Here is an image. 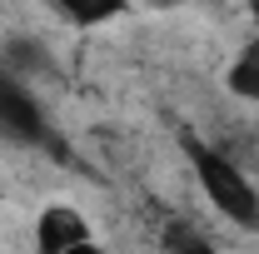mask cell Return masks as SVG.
Here are the masks:
<instances>
[{
	"label": "cell",
	"instance_id": "cell-1",
	"mask_svg": "<svg viewBox=\"0 0 259 254\" xmlns=\"http://www.w3.org/2000/svg\"><path fill=\"white\" fill-rule=\"evenodd\" d=\"M180 155L194 175V190L209 199V209L234 229H259V185L234 155H225L209 135L199 130H180Z\"/></svg>",
	"mask_w": 259,
	"mask_h": 254
},
{
	"label": "cell",
	"instance_id": "cell-2",
	"mask_svg": "<svg viewBox=\"0 0 259 254\" xmlns=\"http://www.w3.org/2000/svg\"><path fill=\"white\" fill-rule=\"evenodd\" d=\"M0 135H10L15 145H45V135H50L40 95L30 90V80L15 75L5 60H0Z\"/></svg>",
	"mask_w": 259,
	"mask_h": 254
},
{
	"label": "cell",
	"instance_id": "cell-3",
	"mask_svg": "<svg viewBox=\"0 0 259 254\" xmlns=\"http://www.w3.org/2000/svg\"><path fill=\"white\" fill-rule=\"evenodd\" d=\"M30 239H35V249H40V254H70V249L95 244V224H90L85 209H75L70 199H50V204L35 215Z\"/></svg>",
	"mask_w": 259,
	"mask_h": 254
},
{
	"label": "cell",
	"instance_id": "cell-4",
	"mask_svg": "<svg viewBox=\"0 0 259 254\" xmlns=\"http://www.w3.org/2000/svg\"><path fill=\"white\" fill-rule=\"evenodd\" d=\"M225 90L244 105H259V35H249L225 65Z\"/></svg>",
	"mask_w": 259,
	"mask_h": 254
},
{
	"label": "cell",
	"instance_id": "cell-5",
	"mask_svg": "<svg viewBox=\"0 0 259 254\" xmlns=\"http://www.w3.org/2000/svg\"><path fill=\"white\" fill-rule=\"evenodd\" d=\"M55 10H60L70 25H80V30H95V25L120 20V15L130 10V0H55Z\"/></svg>",
	"mask_w": 259,
	"mask_h": 254
},
{
	"label": "cell",
	"instance_id": "cell-6",
	"mask_svg": "<svg viewBox=\"0 0 259 254\" xmlns=\"http://www.w3.org/2000/svg\"><path fill=\"white\" fill-rule=\"evenodd\" d=\"M40 55H45V50H40L35 40H25V35H15V40H5V55H0V60L10 65L15 75H25V80H30L35 70H45V60H40Z\"/></svg>",
	"mask_w": 259,
	"mask_h": 254
},
{
	"label": "cell",
	"instance_id": "cell-7",
	"mask_svg": "<svg viewBox=\"0 0 259 254\" xmlns=\"http://www.w3.org/2000/svg\"><path fill=\"white\" fill-rule=\"evenodd\" d=\"M140 5H150V10H175L180 0H140Z\"/></svg>",
	"mask_w": 259,
	"mask_h": 254
}]
</instances>
